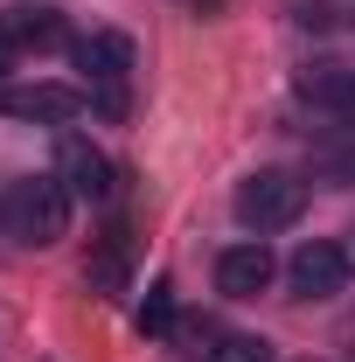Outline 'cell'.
I'll return each instance as SVG.
<instances>
[{"label": "cell", "instance_id": "10", "mask_svg": "<svg viewBox=\"0 0 355 362\" xmlns=\"http://www.w3.org/2000/svg\"><path fill=\"white\" fill-rule=\"evenodd\" d=\"M0 35L14 49H63V14H49V7H14V14H0Z\"/></svg>", "mask_w": 355, "mask_h": 362}, {"label": "cell", "instance_id": "1", "mask_svg": "<svg viewBox=\"0 0 355 362\" xmlns=\"http://www.w3.org/2000/svg\"><path fill=\"white\" fill-rule=\"evenodd\" d=\"M0 223L7 237H21V244H56L63 230H70V188L56 175H21L7 181V195H0Z\"/></svg>", "mask_w": 355, "mask_h": 362}, {"label": "cell", "instance_id": "11", "mask_svg": "<svg viewBox=\"0 0 355 362\" xmlns=\"http://www.w3.org/2000/svg\"><path fill=\"white\" fill-rule=\"evenodd\" d=\"M195 341H209V349H202L209 362H272V341H265V334H230V327H209V320H202Z\"/></svg>", "mask_w": 355, "mask_h": 362}, {"label": "cell", "instance_id": "13", "mask_svg": "<svg viewBox=\"0 0 355 362\" xmlns=\"http://www.w3.org/2000/svg\"><path fill=\"white\" fill-rule=\"evenodd\" d=\"M139 327H146V334H168V327H175V286H153V293H146Z\"/></svg>", "mask_w": 355, "mask_h": 362}, {"label": "cell", "instance_id": "15", "mask_svg": "<svg viewBox=\"0 0 355 362\" xmlns=\"http://www.w3.org/2000/svg\"><path fill=\"white\" fill-rule=\"evenodd\" d=\"M7 56H14V42H7V35H0V70H7Z\"/></svg>", "mask_w": 355, "mask_h": 362}, {"label": "cell", "instance_id": "4", "mask_svg": "<svg viewBox=\"0 0 355 362\" xmlns=\"http://www.w3.org/2000/svg\"><path fill=\"white\" fill-rule=\"evenodd\" d=\"M56 181L70 188V202H105L112 195V153L91 146L84 133H63L56 139Z\"/></svg>", "mask_w": 355, "mask_h": 362}, {"label": "cell", "instance_id": "14", "mask_svg": "<svg viewBox=\"0 0 355 362\" xmlns=\"http://www.w3.org/2000/svg\"><path fill=\"white\" fill-rule=\"evenodd\" d=\"M181 7H188V14H223L230 0H181Z\"/></svg>", "mask_w": 355, "mask_h": 362}, {"label": "cell", "instance_id": "2", "mask_svg": "<svg viewBox=\"0 0 355 362\" xmlns=\"http://www.w3.org/2000/svg\"><path fill=\"white\" fill-rule=\"evenodd\" d=\"M77 70H84V98L105 119H126L133 112V35L119 28H98L77 42Z\"/></svg>", "mask_w": 355, "mask_h": 362}, {"label": "cell", "instance_id": "9", "mask_svg": "<svg viewBox=\"0 0 355 362\" xmlns=\"http://www.w3.org/2000/svg\"><path fill=\"white\" fill-rule=\"evenodd\" d=\"M293 90H300V105H313V112L355 119V70L349 63H307V70L293 77Z\"/></svg>", "mask_w": 355, "mask_h": 362}, {"label": "cell", "instance_id": "8", "mask_svg": "<svg viewBox=\"0 0 355 362\" xmlns=\"http://www.w3.org/2000/svg\"><path fill=\"white\" fill-rule=\"evenodd\" d=\"M272 251H265V237H251V244H230L216 258V293H230V300H258L272 286Z\"/></svg>", "mask_w": 355, "mask_h": 362}, {"label": "cell", "instance_id": "5", "mask_svg": "<svg viewBox=\"0 0 355 362\" xmlns=\"http://www.w3.org/2000/svg\"><path fill=\"white\" fill-rule=\"evenodd\" d=\"M91 98L77 84H0V112L28 119V126H70Z\"/></svg>", "mask_w": 355, "mask_h": 362}, {"label": "cell", "instance_id": "7", "mask_svg": "<svg viewBox=\"0 0 355 362\" xmlns=\"http://www.w3.org/2000/svg\"><path fill=\"white\" fill-rule=\"evenodd\" d=\"M133 279V223H112L105 237H91V258H84V286L98 300H119Z\"/></svg>", "mask_w": 355, "mask_h": 362}, {"label": "cell", "instance_id": "6", "mask_svg": "<svg viewBox=\"0 0 355 362\" xmlns=\"http://www.w3.org/2000/svg\"><path fill=\"white\" fill-rule=\"evenodd\" d=\"M286 279H293V293H300V300H334V293L349 286V251H342V244H327V237H313V244L293 251Z\"/></svg>", "mask_w": 355, "mask_h": 362}, {"label": "cell", "instance_id": "12", "mask_svg": "<svg viewBox=\"0 0 355 362\" xmlns=\"http://www.w3.org/2000/svg\"><path fill=\"white\" fill-rule=\"evenodd\" d=\"M313 168L327 181H355V133H327L313 139Z\"/></svg>", "mask_w": 355, "mask_h": 362}, {"label": "cell", "instance_id": "3", "mask_svg": "<svg viewBox=\"0 0 355 362\" xmlns=\"http://www.w3.org/2000/svg\"><path fill=\"white\" fill-rule=\"evenodd\" d=\"M300 209H307V181L286 175V168H258V175L237 181V223L258 230V237L300 223Z\"/></svg>", "mask_w": 355, "mask_h": 362}]
</instances>
